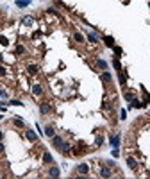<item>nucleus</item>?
Returning a JSON list of instances; mask_svg holds the SVG:
<instances>
[{
  "instance_id": "obj_9",
  "label": "nucleus",
  "mask_w": 150,
  "mask_h": 179,
  "mask_svg": "<svg viewBox=\"0 0 150 179\" xmlns=\"http://www.w3.org/2000/svg\"><path fill=\"white\" fill-rule=\"evenodd\" d=\"M32 93H34V95H41V93H43L41 84H34V86H32Z\"/></svg>"
},
{
  "instance_id": "obj_27",
  "label": "nucleus",
  "mask_w": 150,
  "mask_h": 179,
  "mask_svg": "<svg viewBox=\"0 0 150 179\" xmlns=\"http://www.w3.org/2000/svg\"><path fill=\"white\" fill-rule=\"evenodd\" d=\"M127 118V111H121L120 113V120H125Z\"/></svg>"
},
{
  "instance_id": "obj_6",
  "label": "nucleus",
  "mask_w": 150,
  "mask_h": 179,
  "mask_svg": "<svg viewBox=\"0 0 150 179\" xmlns=\"http://www.w3.org/2000/svg\"><path fill=\"white\" fill-rule=\"evenodd\" d=\"M100 176H102V177H111V176H113V174H111V169L109 167H104V169L100 170Z\"/></svg>"
},
{
  "instance_id": "obj_11",
  "label": "nucleus",
  "mask_w": 150,
  "mask_h": 179,
  "mask_svg": "<svg viewBox=\"0 0 150 179\" xmlns=\"http://www.w3.org/2000/svg\"><path fill=\"white\" fill-rule=\"evenodd\" d=\"M104 43H105L107 47H114V40H113L111 36H104Z\"/></svg>"
},
{
  "instance_id": "obj_26",
  "label": "nucleus",
  "mask_w": 150,
  "mask_h": 179,
  "mask_svg": "<svg viewBox=\"0 0 150 179\" xmlns=\"http://www.w3.org/2000/svg\"><path fill=\"white\" fill-rule=\"evenodd\" d=\"M88 38H90V41H91V43H97V36H95V34H90Z\"/></svg>"
},
{
  "instance_id": "obj_16",
  "label": "nucleus",
  "mask_w": 150,
  "mask_h": 179,
  "mask_svg": "<svg viewBox=\"0 0 150 179\" xmlns=\"http://www.w3.org/2000/svg\"><path fill=\"white\" fill-rule=\"evenodd\" d=\"M61 150H63L64 154H68V152H70V143H64V141H63V145H61Z\"/></svg>"
},
{
  "instance_id": "obj_28",
  "label": "nucleus",
  "mask_w": 150,
  "mask_h": 179,
  "mask_svg": "<svg viewBox=\"0 0 150 179\" xmlns=\"http://www.w3.org/2000/svg\"><path fill=\"white\" fill-rule=\"evenodd\" d=\"M114 52H116V56H120V54H121V49H120V47H114Z\"/></svg>"
},
{
  "instance_id": "obj_35",
  "label": "nucleus",
  "mask_w": 150,
  "mask_h": 179,
  "mask_svg": "<svg viewBox=\"0 0 150 179\" xmlns=\"http://www.w3.org/2000/svg\"><path fill=\"white\" fill-rule=\"evenodd\" d=\"M125 2H129V0H125Z\"/></svg>"
},
{
  "instance_id": "obj_17",
  "label": "nucleus",
  "mask_w": 150,
  "mask_h": 179,
  "mask_svg": "<svg viewBox=\"0 0 150 179\" xmlns=\"http://www.w3.org/2000/svg\"><path fill=\"white\" fill-rule=\"evenodd\" d=\"M29 4H30V0H18V2H16L18 7H25V6H29Z\"/></svg>"
},
{
  "instance_id": "obj_13",
  "label": "nucleus",
  "mask_w": 150,
  "mask_h": 179,
  "mask_svg": "<svg viewBox=\"0 0 150 179\" xmlns=\"http://www.w3.org/2000/svg\"><path fill=\"white\" fill-rule=\"evenodd\" d=\"M111 79H113V77H111L109 72H104V73H102V81H104V82H111Z\"/></svg>"
},
{
  "instance_id": "obj_34",
  "label": "nucleus",
  "mask_w": 150,
  "mask_h": 179,
  "mask_svg": "<svg viewBox=\"0 0 150 179\" xmlns=\"http://www.w3.org/2000/svg\"><path fill=\"white\" fill-rule=\"evenodd\" d=\"M0 61H2V54H0Z\"/></svg>"
},
{
  "instance_id": "obj_2",
  "label": "nucleus",
  "mask_w": 150,
  "mask_h": 179,
  "mask_svg": "<svg viewBox=\"0 0 150 179\" xmlns=\"http://www.w3.org/2000/svg\"><path fill=\"white\" fill-rule=\"evenodd\" d=\"M75 172H79V174H82V176H84V174H88V165H86V163H80L79 167L75 169Z\"/></svg>"
},
{
  "instance_id": "obj_20",
  "label": "nucleus",
  "mask_w": 150,
  "mask_h": 179,
  "mask_svg": "<svg viewBox=\"0 0 150 179\" xmlns=\"http://www.w3.org/2000/svg\"><path fill=\"white\" fill-rule=\"evenodd\" d=\"M97 65H98L100 68H107V63H105V61H102V59H98V61H97Z\"/></svg>"
},
{
  "instance_id": "obj_5",
  "label": "nucleus",
  "mask_w": 150,
  "mask_h": 179,
  "mask_svg": "<svg viewBox=\"0 0 150 179\" xmlns=\"http://www.w3.org/2000/svg\"><path fill=\"white\" fill-rule=\"evenodd\" d=\"M25 134H27V138H29L30 141H36V140H38V136H36V133H34L32 129H27V131H25Z\"/></svg>"
},
{
  "instance_id": "obj_29",
  "label": "nucleus",
  "mask_w": 150,
  "mask_h": 179,
  "mask_svg": "<svg viewBox=\"0 0 150 179\" xmlns=\"http://www.w3.org/2000/svg\"><path fill=\"white\" fill-rule=\"evenodd\" d=\"M11 104H14V106H21L20 100H11Z\"/></svg>"
},
{
  "instance_id": "obj_31",
  "label": "nucleus",
  "mask_w": 150,
  "mask_h": 179,
  "mask_svg": "<svg viewBox=\"0 0 150 179\" xmlns=\"http://www.w3.org/2000/svg\"><path fill=\"white\" fill-rule=\"evenodd\" d=\"M0 95H2V97H7V91H5V90H0Z\"/></svg>"
},
{
  "instance_id": "obj_4",
  "label": "nucleus",
  "mask_w": 150,
  "mask_h": 179,
  "mask_svg": "<svg viewBox=\"0 0 150 179\" xmlns=\"http://www.w3.org/2000/svg\"><path fill=\"white\" fill-rule=\"evenodd\" d=\"M27 72H29L30 75H36V73L40 72V68H38V65H29V66H27Z\"/></svg>"
},
{
  "instance_id": "obj_10",
  "label": "nucleus",
  "mask_w": 150,
  "mask_h": 179,
  "mask_svg": "<svg viewBox=\"0 0 150 179\" xmlns=\"http://www.w3.org/2000/svg\"><path fill=\"white\" fill-rule=\"evenodd\" d=\"M111 145H113L114 149L120 145V136H118V134H116V136H111Z\"/></svg>"
},
{
  "instance_id": "obj_30",
  "label": "nucleus",
  "mask_w": 150,
  "mask_h": 179,
  "mask_svg": "<svg viewBox=\"0 0 150 179\" xmlns=\"http://www.w3.org/2000/svg\"><path fill=\"white\" fill-rule=\"evenodd\" d=\"M5 73H7V72H5V68H4V66H0V75H5Z\"/></svg>"
},
{
  "instance_id": "obj_24",
  "label": "nucleus",
  "mask_w": 150,
  "mask_h": 179,
  "mask_svg": "<svg viewBox=\"0 0 150 179\" xmlns=\"http://www.w3.org/2000/svg\"><path fill=\"white\" fill-rule=\"evenodd\" d=\"M0 43H2V45H9V41H7L5 36H0Z\"/></svg>"
},
{
  "instance_id": "obj_1",
  "label": "nucleus",
  "mask_w": 150,
  "mask_h": 179,
  "mask_svg": "<svg viewBox=\"0 0 150 179\" xmlns=\"http://www.w3.org/2000/svg\"><path fill=\"white\" fill-rule=\"evenodd\" d=\"M40 111H41V115H50L52 113V106L47 104V102H43V104H40Z\"/></svg>"
},
{
  "instance_id": "obj_18",
  "label": "nucleus",
  "mask_w": 150,
  "mask_h": 179,
  "mask_svg": "<svg viewBox=\"0 0 150 179\" xmlns=\"http://www.w3.org/2000/svg\"><path fill=\"white\" fill-rule=\"evenodd\" d=\"M113 66L118 70V72L121 70V65H120V61H118V57H116V59H113Z\"/></svg>"
},
{
  "instance_id": "obj_36",
  "label": "nucleus",
  "mask_w": 150,
  "mask_h": 179,
  "mask_svg": "<svg viewBox=\"0 0 150 179\" xmlns=\"http://www.w3.org/2000/svg\"><path fill=\"white\" fill-rule=\"evenodd\" d=\"M148 6H150V2H148Z\"/></svg>"
},
{
  "instance_id": "obj_12",
  "label": "nucleus",
  "mask_w": 150,
  "mask_h": 179,
  "mask_svg": "<svg viewBox=\"0 0 150 179\" xmlns=\"http://www.w3.org/2000/svg\"><path fill=\"white\" fill-rule=\"evenodd\" d=\"M43 161H45V163H52V161H54L52 154H50V152H45V154H43Z\"/></svg>"
},
{
  "instance_id": "obj_8",
  "label": "nucleus",
  "mask_w": 150,
  "mask_h": 179,
  "mask_svg": "<svg viewBox=\"0 0 150 179\" xmlns=\"http://www.w3.org/2000/svg\"><path fill=\"white\" fill-rule=\"evenodd\" d=\"M48 176L50 177H59V169H57V167H52V169L48 170Z\"/></svg>"
},
{
  "instance_id": "obj_25",
  "label": "nucleus",
  "mask_w": 150,
  "mask_h": 179,
  "mask_svg": "<svg viewBox=\"0 0 150 179\" xmlns=\"http://www.w3.org/2000/svg\"><path fill=\"white\" fill-rule=\"evenodd\" d=\"M23 52H25V49H23L21 45H18V47H16V54H23Z\"/></svg>"
},
{
  "instance_id": "obj_7",
  "label": "nucleus",
  "mask_w": 150,
  "mask_h": 179,
  "mask_svg": "<svg viewBox=\"0 0 150 179\" xmlns=\"http://www.w3.org/2000/svg\"><path fill=\"white\" fill-rule=\"evenodd\" d=\"M45 134L52 138V136L55 134V129H54V125H47V127H45Z\"/></svg>"
},
{
  "instance_id": "obj_15",
  "label": "nucleus",
  "mask_w": 150,
  "mask_h": 179,
  "mask_svg": "<svg viewBox=\"0 0 150 179\" xmlns=\"http://www.w3.org/2000/svg\"><path fill=\"white\" fill-rule=\"evenodd\" d=\"M73 40L79 41V43H82V41H84V36H82L80 32H75V34H73Z\"/></svg>"
},
{
  "instance_id": "obj_32",
  "label": "nucleus",
  "mask_w": 150,
  "mask_h": 179,
  "mask_svg": "<svg viewBox=\"0 0 150 179\" xmlns=\"http://www.w3.org/2000/svg\"><path fill=\"white\" fill-rule=\"evenodd\" d=\"M23 22H25L27 25H30V23H32V18H25V20H23Z\"/></svg>"
},
{
  "instance_id": "obj_23",
  "label": "nucleus",
  "mask_w": 150,
  "mask_h": 179,
  "mask_svg": "<svg viewBox=\"0 0 150 179\" xmlns=\"http://www.w3.org/2000/svg\"><path fill=\"white\" fill-rule=\"evenodd\" d=\"M95 143H97V145H102V143H104V138H102V136H97V140H95Z\"/></svg>"
},
{
  "instance_id": "obj_19",
  "label": "nucleus",
  "mask_w": 150,
  "mask_h": 179,
  "mask_svg": "<svg viewBox=\"0 0 150 179\" xmlns=\"http://www.w3.org/2000/svg\"><path fill=\"white\" fill-rule=\"evenodd\" d=\"M120 82H121V84H125V82H127V77H125L123 70H120Z\"/></svg>"
},
{
  "instance_id": "obj_33",
  "label": "nucleus",
  "mask_w": 150,
  "mask_h": 179,
  "mask_svg": "<svg viewBox=\"0 0 150 179\" xmlns=\"http://www.w3.org/2000/svg\"><path fill=\"white\" fill-rule=\"evenodd\" d=\"M0 152H4V143L0 141Z\"/></svg>"
},
{
  "instance_id": "obj_14",
  "label": "nucleus",
  "mask_w": 150,
  "mask_h": 179,
  "mask_svg": "<svg viewBox=\"0 0 150 179\" xmlns=\"http://www.w3.org/2000/svg\"><path fill=\"white\" fill-rule=\"evenodd\" d=\"M127 165H129V167H130L132 170H136V169H138V165H136V161H134L132 158H127Z\"/></svg>"
},
{
  "instance_id": "obj_3",
  "label": "nucleus",
  "mask_w": 150,
  "mask_h": 179,
  "mask_svg": "<svg viewBox=\"0 0 150 179\" xmlns=\"http://www.w3.org/2000/svg\"><path fill=\"white\" fill-rule=\"evenodd\" d=\"M52 141H54V147H57V149H61V145H63V138L61 136H52Z\"/></svg>"
},
{
  "instance_id": "obj_22",
  "label": "nucleus",
  "mask_w": 150,
  "mask_h": 179,
  "mask_svg": "<svg viewBox=\"0 0 150 179\" xmlns=\"http://www.w3.org/2000/svg\"><path fill=\"white\" fill-rule=\"evenodd\" d=\"M125 99H127V100H130V102H132V100L136 99V97H134V93H130V91H129V93H125Z\"/></svg>"
},
{
  "instance_id": "obj_21",
  "label": "nucleus",
  "mask_w": 150,
  "mask_h": 179,
  "mask_svg": "<svg viewBox=\"0 0 150 179\" xmlns=\"http://www.w3.org/2000/svg\"><path fill=\"white\" fill-rule=\"evenodd\" d=\"M14 125H18V127H23V129H25V124H23L20 118H16V120H14Z\"/></svg>"
}]
</instances>
